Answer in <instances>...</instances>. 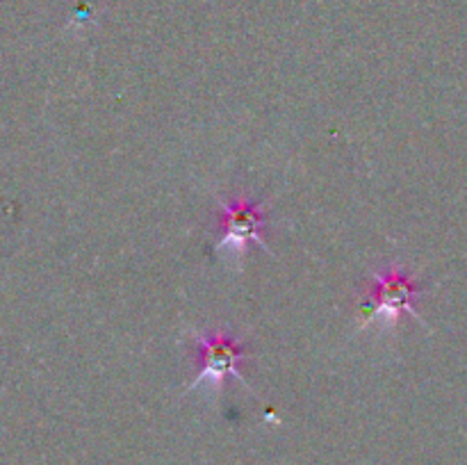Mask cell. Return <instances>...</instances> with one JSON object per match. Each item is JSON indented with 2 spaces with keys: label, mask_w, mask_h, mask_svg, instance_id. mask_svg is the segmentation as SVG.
Masks as SVG:
<instances>
[{
  "label": "cell",
  "mask_w": 467,
  "mask_h": 465,
  "mask_svg": "<svg viewBox=\"0 0 467 465\" xmlns=\"http://www.w3.org/2000/svg\"><path fill=\"white\" fill-rule=\"evenodd\" d=\"M219 208L223 212V235L222 240L214 242V251L223 249V246H235L240 255H244L246 244L255 242L260 249L267 255H274L272 249L263 242L260 231L267 226V217H265V203H249L244 196H240L233 203L219 201Z\"/></svg>",
  "instance_id": "3"
},
{
  "label": "cell",
  "mask_w": 467,
  "mask_h": 465,
  "mask_svg": "<svg viewBox=\"0 0 467 465\" xmlns=\"http://www.w3.org/2000/svg\"><path fill=\"white\" fill-rule=\"evenodd\" d=\"M372 281L374 290L358 304L360 328L379 317L386 319L388 326H395L397 317L404 310L427 326L424 317L418 313V299L424 294V290H418V285L406 276L401 264H392L386 274L372 272Z\"/></svg>",
  "instance_id": "1"
},
{
  "label": "cell",
  "mask_w": 467,
  "mask_h": 465,
  "mask_svg": "<svg viewBox=\"0 0 467 465\" xmlns=\"http://www.w3.org/2000/svg\"><path fill=\"white\" fill-rule=\"evenodd\" d=\"M196 340V345H199L201 349V360H203V367L199 369V374H196L194 381L190 383V388H187V392L194 390V388H199L201 383L210 381L214 388H222L223 386V378L226 377H233L235 381H240L242 386L249 388L251 392H254V386H249L246 383V378L242 377L240 372V365L244 363L246 358H249V354L246 351H242V345L240 340H235V337L228 336L226 331H213V333H192Z\"/></svg>",
  "instance_id": "2"
}]
</instances>
